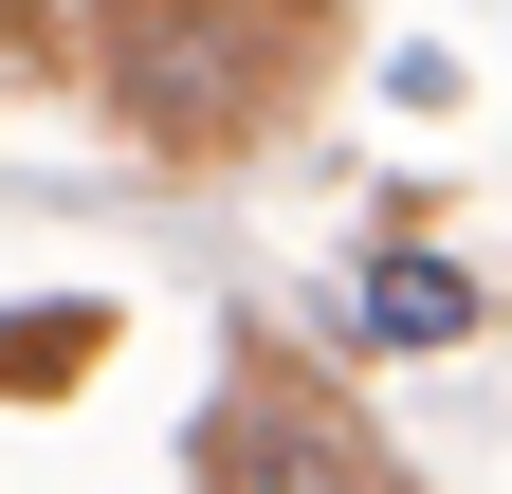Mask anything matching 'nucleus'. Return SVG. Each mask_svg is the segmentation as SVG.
I'll return each instance as SVG.
<instances>
[{
  "mask_svg": "<svg viewBox=\"0 0 512 494\" xmlns=\"http://www.w3.org/2000/svg\"><path fill=\"white\" fill-rule=\"evenodd\" d=\"M110 74L147 92V110H183V129H220V110L275 74V37H256V19H220V0H147V19L110 37Z\"/></svg>",
  "mask_w": 512,
  "mask_h": 494,
  "instance_id": "nucleus-1",
  "label": "nucleus"
},
{
  "mask_svg": "<svg viewBox=\"0 0 512 494\" xmlns=\"http://www.w3.org/2000/svg\"><path fill=\"white\" fill-rule=\"evenodd\" d=\"M238 476H256V494H366V458H348V440H330L311 403H275V421H238Z\"/></svg>",
  "mask_w": 512,
  "mask_h": 494,
  "instance_id": "nucleus-2",
  "label": "nucleus"
},
{
  "mask_svg": "<svg viewBox=\"0 0 512 494\" xmlns=\"http://www.w3.org/2000/svg\"><path fill=\"white\" fill-rule=\"evenodd\" d=\"M366 330H384V348H439V330H476V293L439 275V257H384V275H366Z\"/></svg>",
  "mask_w": 512,
  "mask_h": 494,
  "instance_id": "nucleus-3",
  "label": "nucleus"
}]
</instances>
